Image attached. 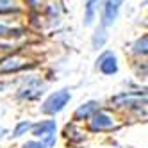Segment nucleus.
I'll use <instances>...</instances> for the list:
<instances>
[{"label": "nucleus", "instance_id": "39448f33", "mask_svg": "<svg viewBox=\"0 0 148 148\" xmlns=\"http://www.w3.org/2000/svg\"><path fill=\"white\" fill-rule=\"evenodd\" d=\"M98 68L103 75H114L118 71V59L112 52H105V54L98 59Z\"/></svg>", "mask_w": 148, "mask_h": 148}, {"label": "nucleus", "instance_id": "ddd939ff", "mask_svg": "<svg viewBox=\"0 0 148 148\" xmlns=\"http://www.w3.org/2000/svg\"><path fill=\"white\" fill-rule=\"evenodd\" d=\"M146 41H148V38L146 36H143V38H139L136 41V45H134V52L136 54H146Z\"/></svg>", "mask_w": 148, "mask_h": 148}, {"label": "nucleus", "instance_id": "9b49d317", "mask_svg": "<svg viewBox=\"0 0 148 148\" xmlns=\"http://www.w3.org/2000/svg\"><path fill=\"white\" fill-rule=\"evenodd\" d=\"M29 129H32V123H30V121H20V123L16 125L13 136H14V137H20V136H23Z\"/></svg>", "mask_w": 148, "mask_h": 148}, {"label": "nucleus", "instance_id": "1a4fd4ad", "mask_svg": "<svg viewBox=\"0 0 148 148\" xmlns=\"http://www.w3.org/2000/svg\"><path fill=\"white\" fill-rule=\"evenodd\" d=\"M97 7H98V0H86L84 4V20L86 25H91L95 22V14H97Z\"/></svg>", "mask_w": 148, "mask_h": 148}, {"label": "nucleus", "instance_id": "9d476101", "mask_svg": "<svg viewBox=\"0 0 148 148\" xmlns=\"http://www.w3.org/2000/svg\"><path fill=\"white\" fill-rule=\"evenodd\" d=\"M105 39H107V34H105V27H102L100 30H97L93 36V47L95 48H100L103 43H105Z\"/></svg>", "mask_w": 148, "mask_h": 148}, {"label": "nucleus", "instance_id": "0eeeda50", "mask_svg": "<svg viewBox=\"0 0 148 148\" xmlns=\"http://www.w3.org/2000/svg\"><path fill=\"white\" fill-rule=\"evenodd\" d=\"M22 32V27H20L18 23L11 22V20H4L0 18V36H16Z\"/></svg>", "mask_w": 148, "mask_h": 148}, {"label": "nucleus", "instance_id": "f257e3e1", "mask_svg": "<svg viewBox=\"0 0 148 148\" xmlns=\"http://www.w3.org/2000/svg\"><path fill=\"white\" fill-rule=\"evenodd\" d=\"M70 100H71V93L68 89H59L56 93H52L50 97L45 100L41 111H43L45 114H57V112H61L66 107V103Z\"/></svg>", "mask_w": 148, "mask_h": 148}, {"label": "nucleus", "instance_id": "20e7f679", "mask_svg": "<svg viewBox=\"0 0 148 148\" xmlns=\"http://www.w3.org/2000/svg\"><path fill=\"white\" fill-rule=\"evenodd\" d=\"M123 0H105L103 2V13H102V27H109L116 22L120 13V7Z\"/></svg>", "mask_w": 148, "mask_h": 148}, {"label": "nucleus", "instance_id": "7ed1b4c3", "mask_svg": "<svg viewBox=\"0 0 148 148\" xmlns=\"http://www.w3.org/2000/svg\"><path fill=\"white\" fill-rule=\"evenodd\" d=\"M89 118H91L89 129L95 130V132L97 130H107V129H112L114 127V118L105 111H97V112H93Z\"/></svg>", "mask_w": 148, "mask_h": 148}, {"label": "nucleus", "instance_id": "4468645a", "mask_svg": "<svg viewBox=\"0 0 148 148\" xmlns=\"http://www.w3.org/2000/svg\"><path fill=\"white\" fill-rule=\"evenodd\" d=\"M23 148H48L43 141H27L23 145Z\"/></svg>", "mask_w": 148, "mask_h": 148}, {"label": "nucleus", "instance_id": "6e6552de", "mask_svg": "<svg viewBox=\"0 0 148 148\" xmlns=\"http://www.w3.org/2000/svg\"><path fill=\"white\" fill-rule=\"evenodd\" d=\"M97 107H98V102H95V100H91V102H88V103L80 105V107L75 111V120H84V118H89V116H91L93 112H97Z\"/></svg>", "mask_w": 148, "mask_h": 148}, {"label": "nucleus", "instance_id": "f03ea898", "mask_svg": "<svg viewBox=\"0 0 148 148\" xmlns=\"http://www.w3.org/2000/svg\"><path fill=\"white\" fill-rule=\"evenodd\" d=\"M56 129H57V125L54 120H45L38 125H32V134L39 137L47 146H50L56 141Z\"/></svg>", "mask_w": 148, "mask_h": 148}, {"label": "nucleus", "instance_id": "423d86ee", "mask_svg": "<svg viewBox=\"0 0 148 148\" xmlns=\"http://www.w3.org/2000/svg\"><path fill=\"white\" fill-rule=\"evenodd\" d=\"M29 64V61L25 57H20V56H11L4 59L0 62V73H9V71H18Z\"/></svg>", "mask_w": 148, "mask_h": 148}, {"label": "nucleus", "instance_id": "f8f14e48", "mask_svg": "<svg viewBox=\"0 0 148 148\" xmlns=\"http://www.w3.org/2000/svg\"><path fill=\"white\" fill-rule=\"evenodd\" d=\"M16 11V0H0V14Z\"/></svg>", "mask_w": 148, "mask_h": 148}]
</instances>
